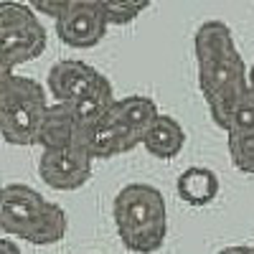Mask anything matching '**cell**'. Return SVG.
<instances>
[{
  "label": "cell",
  "mask_w": 254,
  "mask_h": 254,
  "mask_svg": "<svg viewBox=\"0 0 254 254\" xmlns=\"http://www.w3.org/2000/svg\"><path fill=\"white\" fill-rule=\"evenodd\" d=\"M0 254H20V247H18L13 239L0 237Z\"/></svg>",
  "instance_id": "obj_20"
},
{
  "label": "cell",
  "mask_w": 254,
  "mask_h": 254,
  "mask_svg": "<svg viewBox=\"0 0 254 254\" xmlns=\"http://www.w3.org/2000/svg\"><path fill=\"white\" fill-rule=\"evenodd\" d=\"M112 115L142 137V132L150 127V122H153L160 112H158L155 99L142 97V94H130V97H122V99L115 102Z\"/></svg>",
  "instance_id": "obj_15"
},
{
  "label": "cell",
  "mask_w": 254,
  "mask_h": 254,
  "mask_svg": "<svg viewBox=\"0 0 254 254\" xmlns=\"http://www.w3.org/2000/svg\"><path fill=\"white\" fill-rule=\"evenodd\" d=\"M145 145V150L160 158V160H171L176 158L181 150H183V145H186V132H183V127L176 117L171 115H158L150 127L142 132V142Z\"/></svg>",
  "instance_id": "obj_12"
},
{
  "label": "cell",
  "mask_w": 254,
  "mask_h": 254,
  "mask_svg": "<svg viewBox=\"0 0 254 254\" xmlns=\"http://www.w3.org/2000/svg\"><path fill=\"white\" fill-rule=\"evenodd\" d=\"M46 28L31 5L0 0V61L15 69L46 51Z\"/></svg>",
  "instance_id": "obj_5"
},
{
  "label": "cell",
  "mask_w": 254,
  "mask_h": 254,
  "mask_svg": "<svg viewBox=\"0 0 254 254\" xmlns=\"http://www.w3.org/2000/svg\"><path fill=\"white\" fill-rule=\"evenodd\" d=\"M8 74H13V69H8L3 61H0V76H8Z\"/></svg>",
  "instance_id": "obj_22"
},
{
  "label": "cell",
  "mask_w": 254,
  "mask_h": 254,
  "mask_svg": "<svg viewBox=\"0 0 254 254\" xmlns=\"http://www.w3.org/2000/svg\"><path fill=\"white\" fill-rule=\"evenodd\" d=\"M231 165L242 173L254 176V132H226Z\"/></svg>",
  "instance_id": "obj_16"
},
{
  "label": "cell",
  "mask_w": 254,
  "mask_h": 254,
  "mask_svg": "<svg viewBox=\"0 0 254 254\" xmlns=\"http://www.w3.org/2000/svg\"><path fill=\"white\" fill-rule=\"evenodd\" d=\"M15 74V71H13ZM8 79H10V74L8 76H0V115H3V104H5V89H8Z\"/></svg>",
  "instance_id": "obj_21"
},
{
  "label": "cell",
  "mask_w": 254,
  "mask_h": 254,
  "mask_svg": "<svg viewBox=\"0 0 254 254\" xmlns=\"http://www.w3.org/2000/svg\"><path fill=\"white\" fill-rule=\"evenodd\" d=\"M237 41L231 28L224 23V20H206V23L198 26L196 36H193V54H196V64L219 59L226 54H234Z\"/></svg>",
  "instance_id": "obj_14"
},
{
  "label": "cell",
  "mask_w": 254,
  "mask_h": 254,
  "mask_svg": "<svg viewBox=\"0 0 254 254\" xmlns=\"http://www.w3.org/2000/svg\"><path fill=\"white\" fill-rule=\"evenodd\" d=\"M46 107H49L46 89L36 79L10 74L3 115H0V135H3V140L18 147L36 145V132Z\"/></svg>",
  "instance_id": "obj_3"
},
{
  "label": "cell",
  "mask_w": 254,
  "mask_h": 254,
  "mask_svg": "<svg viewBox=\"0 0 254 254\" xmlns=\"http://www.w3.org/2000/svg\"><path fill=\"white\" fill-rule=\"evenodd\" d=\"M153 0H99V5L107 13L110 26H127L150 5Z\"/></svg>",
  "instance_id": "obj_18"
},
{
  "label": "cell",
  "mask_w": 254,
  "mask_h": 254,
  "mask_svg": "<svg viewBox=\"0 0 254 254\" xmlns=\"http://www.w3.org/2000/svg\"><path fill=\"white\" fill-rule=\"evenodd\" d=\"M196 66H198V89L203 94V102L208 104L211 120L216 122V127L224 130L231 107L249 89L244 59L239 51H234V54L196 64Z\"/></svg>",
  "instance_id": "obj_4"
},
{
  "label": "cell",
  "mask_w": 254,
  "mask_h": 254,
  "mask_svg": "<svg viewBox=\"0 0 254 254\" xmlns=\"http://www.w3.org/2000/svg\"><path fill=\"white\" fill-rule=\"evenodd\" d=\"M115 102H117V97H115V89H112V81L104 74H99V79L87 92L79 94L74 102H66V104L71 107V112L79 122V130L84 132V130H89V127H94L97 122H102L107 117L115 107Z\"/></svg>",
  "instance_id": "obj_11"
},
{
  "label": "cell",
  "mask_w": 254,
  "mask_h": 254,
  "mask_svg": "<svg viewBox=\"0 0 254 254\" xmlns=\"http://www.w3.org/2000/svg\"><path fill=\"white\" fill-rule=\"evenodd\" d=\"M97 79H99V71L94 66H89L87 61L64 59V61H56L49 69L46 87H49V94H54L56 102H74L79 94L87 92Z\"/></svg>",
  "instance_id": "obj_9"
},
{
  "label": "cell",
  "mask_w": 254,
  "mask_h": 254,
  "mask_svg": "<svg viewBox=\"0 0 254 254\" xmlns=\"http://www.w3.org/2000/svg\"><path fill=\"white\" fill-rule=\"evenodd\" d=\"M140 142H142V137L135 130H130L125 122H120L112 112L102 122H97L94 127L84 130L81 137H79V145L94 160H107V158H115V155L132 153Z\"/></svg>",
  "instance_id": "obj_8"
},
{
  "label": "cell",
  "mask_w": 254,
  "mask_h": 254,
  "mask_svg": "<svg viewBox=\"0 0 254 254\" xmlns=\"http://www.w3.org/2000/svg\"><path fill=\"white\" fill-rule=\"evenodd\" d=\"M224 132H254V89L252 87L231 107Z\"/></svg>",
  "instance_id": "obj_17"
},
{
  "label": "cell",
  "mask_w": 254,
  "mask_h": 254,
  "mask_svg": "<svg viewBox=\"0 0 254 254\" xmlns=\"http://www.w3.org/2000/svg\"><path fill=\"white\" fill-rule=\"evenodd\" d=\"M247 76H249V87L254 89V64H252V69H247Z\"/></svg>",
  "instance_id": "obj_23"
},
{
  "label": "cell",
  "mask_w": 254,
  "mask_h": 254,
  "mask_svg": "<svg viewBox=\"0 0 254 254\" xmlns=\"http://www.w3.org/2000/svg\"><path fill=\"white\" fill-rule=\"evenodd\" d=\"M92 163L94 158L81 145L44 150L38 160V176L54 190H76L92 178Z\"/></svg>",
  "instance_id": "obj_7"
},
{
  "label": "cell",
  "mask_w": 254,
  "mask_h": 254,
  "mask_svg": "<svg viewBox=\"0 0 254 254\" xmlns=\"http://www.w3.org/2000/svg\"><path fill=\"white\" fill-rule=\"evenodd\" d=\"M178 198L188 206H208L219 196V178L211 168L190 165L176 181Z\"/></svg>",
  "instance_id": "obj_13"
},
{
  "label": "cell",
  "mask_w": 254,
  "mask_h": 254,
  "mask_svg": "<svg viewBox=\"0 0 254 254\" xmlns=\"http://www.w3.org/2000/svg\"><path fill=\"white\" fill-rule=\"evenodd\" d=\"M71 3H76V0H28V5L36 10V13H44L49 18H56L59 13H64Z\"/></svg>",
  "instance_id": "obj_19"
},
{
  "label": "cell",
  "mask_w": 254,
  "mask_h": 254,
  "mask_svg": "<svg viewBox=\"0 0 254 254\" xmlns=\"http://www.w3.org/2000/svg\"><path fill=\"white\" fill-rule=\"evenodd\" d=\"M79 137H81V130L69 104L66 102L49 104L38 125L36 145H41L44 150H61V147L79 145Z\"/></svg>",
  "instance_id": "obj_10"
},
{
  "label": "cell",
  "mask_w": 254,
  "mask_h": 254,
  "mask_svg": "<svg viewBox=\"0 0 254 254\" xmlns=\"http://www.w3.org/2000/svg\"><path fill=\"white\" fill-rule=\"evenodd\" d=\"M56 36L69 49H94L107 36L110 20L99 3H71L54 18Z\"/></svg>",
  "instance_id": "obj_6"
},
{
  "label": "cell",
  "mask_w": 254,
  "mask_h": 254,
  "mask_svg": "<svg viewBox=\"0 0 254 254\" xmlns=\"http://www.w3.org/2000/svg\"><path fill=\"white\" fill-rule=\"evenodd\" d=\"M69 219L59 203L49 201L26 183L0 188V231L26 239L36 247H49L66 237Z\"/></svg>",
  "instance_id": "obj_2"
},
{
  "label": "cell",
  "mask_w": 254,
  "mask_h": 254,
  "mask_svg": "<svg viewBox=\"0 0 254 254\" xmlns=\"http://www.w3.org/2000/svg\"><path fill=\"white\" fill-rule=\"evenodd\" d=\"M112 219L122 247L132 254H155L165 244L168 208L163 193L150 183H130L117 190Z\"/></svg>",
  "instance_id": "obj_1"
}]
</instances>
